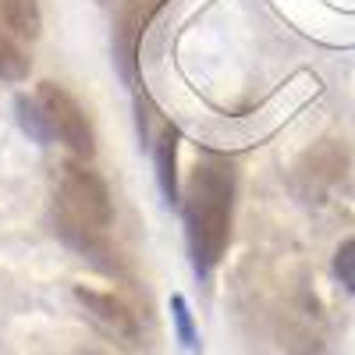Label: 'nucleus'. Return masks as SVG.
I'll list each match as a JSON object with an SVG mask.
<instances>
[{"label": "nucleus", "mask_w": 355, "mask_h": 355, "mask_svg": "<svg viewBox=\"0 0 355 355\" xmlns=\"http://www.w3.org/2000/svg\"><path fill=\"white\" fill-rule=\"evenodd\" d=\"M334 277L341 281L345 291L355 295V239L338 245V252H334Z\"/></svg>", "instance_id": "nucleus-12"}, {"label": "nucleus", "mask_w": 355, "mask_h": 355, "mask_svg": "<svg viewBox=\"0 0 355 355\" xmlns=\"http://www.w3.org/2000/svg\"><path fill=\"white\" fill-rule=\"evenodd\" d=\"M75 299L82 302V309L89 313V320H93L96 327H103L110 338L125 341V345H135L139 341V320H135V313L121 299H117V295L78 284L75 288Z\"/></svg>", "instance_id": "nucleus-6"}, {"label": "nucleus", "mask_w": 355, "mask_h": 355, "mask_svg": "<svg viewBox=\"0 0 355 355\" xmlns=\"http://www.w3.org/2000/svg\"><path fill=\"white\" fill-rule=\"evenodd\" d=\"M114 224V202L107 182L85 160H64L53 189V231L82 259L107 274H117V252L107 242Z\"/></svg>", "instance_id": "nucleus-2"}, {"label": "nucleus", "mask_w": 355, "mask_h": 355, "mask_svg": "<svg viewBox=\"0 0 355 355\" xmlns=\"http://www.w3.org/2000/svg\"><path fill=\"white\" fill-rule=\"evenodd\" d=\"M164 0H125L114 25V64L128 89H139V43Z\"/></svg>", "instance_id": "nucleus-5"}, {"label": "nucleus", "mask_w": 355, "mask_h": 355, "mask_svg": "<svg viewBox=\"0 0 355 355\" xmlns=\"http://www.w3.org/2000/svg\"><path fill=\"white\" fill-rule=\"evenodd\" d=\"M28 53L21 40L0 21V82H25L28 78Z\"/></svg>", "instance_id": "nucleus-9"}, {"label": "nucleus", "mask_w": 355, "mask_h": 355, "mask_svg": "<svg viewBox=\"0 0 355 355\" xmlns=\"http://www.w3.org/2000/svg\"><path fill=\"white\" fill-rule=\"evenodd\" d=\"M178 146H182V132L164 121L157 139L150 142V150H153V167H157V185H160V196H164L167 206L182 202V182H178Z\"/></svg>", "instance_id": "nucleus-7"}, {"label": "nucleus", "mask_w": 355, "mask_h": 355, "mask_svg": "<svg viewBox=\"0 0 355 355\" xmlns=\"http://www.w3.org/2000/svg\"><path fill=\"white\" fill-rule=\"evenodd\" d=\"M103 4H114V0H103Z\"/></svg>", "instance_id": "nucleus-13"}, {"label": "nucleus", "mask_w": 355, "mask_h": 355, "mask_svg": "<svg viewBox=\"0 0 355 355\" xmlns=\"http://www.w3.org/2000/svg\"><path fill=\"white\" fill-rule=\"evenodd\" d=\"M234 196H239V171L227 157L196 160L189 182L182 189V217H185V245L196 277H210L231 242Z\"/></svg>", "instance_id": "nucleus-1"}, {"label": "nucleus", "mask_w": 355, "mask_h": 355, "mask_svg": "<svg viewBox=\"0 0 355 355\" xmlns=\"http://www.w3.org/2000/svg\"><path fill=\"white\" fill-rule=\"evenodd\" d=\"M15 114H18L21 132L33 139V142H40V146H50L53 142V132L46 125V114H43V107H40L36 96H18L15 100Z\"/></svg>", "instance_id": "nucleus-10"}, {"label": "nucleus", "mask_w": 355, "mask_h": 355, "mask_svg": "<svg viewBox=\"0 0 355 355\" xmlns=\"http://www.w3.org/2000/svg\"><path fill=\"white\" fill-rule=\"evenodd\" d=\"M46 114V125L53 132V142H64L68 153L75 160H93L96 157V135L93 125H89L85 110L78 107V100L68 93L61 82H40L36 93H33Z\"/></svg>", "instance_id": "nucleus-3"}, {"label": "nucleus", "mask_w": 355, "mask_h": 355, "mask_svg": "<svg viewBox=\"0 0 355 355\" xmlns=\"http://www.w3.org/2000/svg\"><path fill=\"white\" fill-rule=\"evenodd\" d=\"M352 171V150L345 139H320L309 150L295 160L291 167V189L302 199H320L323 192H331L341 185Z\"/></svg>", "instance_id": "nucleus-4"}, {"label": "nucleus", "mask_w": 355, "mask_h": 355, "mask_svg": "<svg viewBox=\"0 0 355 355\" xmlns=\"http://www.w3.org/2000/svg\"><path fill=\"white\" fill-rule=\"evenodd\" d=\"M0 21H4L18 40H40L43 33V11L40 0H0Z\"/></svg>", "instance_id": "nucleus-8"}, {"label": "nucleus", "mask_w": 355, "mask_h": 355, "mask_svg": "<svg viewBox=\"0 0 355 355\" xmlns=\"http://www.w3.org/2000/svg\"><path fill=\"white\" fill-rule=\"evenodd\" d=\"M171 320H174V338L189 355L199 348V334H196V323H192V309H189V299L185 295H171Z\"/></svg>", "instance_id": "nucleus-11"}]
</instances>
